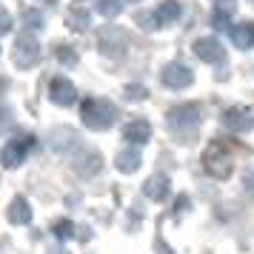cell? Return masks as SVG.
Here are the masks:
<instances>
[{
    "mask_svg": "<svg viewBox=\"0 0 254 254\" xmlns=\"http://www.w3.org/2000/svg\"><path fill=\"white\" fill-rule=\"evenodd\" d=\"M66 26H71L74 32H86V26H89V12H86L83 6H71L69 14H66Z\"/></svg>",
    "mask_w": 254,
    "mask_h": 254,
    "instance_id": "obj_16",
    "label": "cell"
},
{
    "mask_svg": "<svg viewBox=\"0 0 254 254\" xmlns=\"http://www.w3.org/2000/svg\"><path fill=\"white\" fill-rule=\"evenodd\" d=\"M49 254H66V252H63L60 246H52V249H49Z\"/></svg>",
    "mask_w": 254,
    "mask_h": 254,
    "instance_id": "obj_27",
    "label": "cell"
},
{
    "mask_svg": "<svg viewBox=\"0 0 254 254\" xmlns=\"http://www.w3.org/2000/svg\"><path fill=\"white\" fill-rule=\"evenodd\" d=\"M52 234H55L58 240H71V237H74V223H71V220H55V223H52Z\"/></svg>",
    "mask_w": 254,
    "mask_h": 254,
    "instance_id": "obj_17",
    "label": "cell"
},
{
    "mask_svg": "<svg viewBox=\"0 0 254 254\" xmlns=\"http://www.w3.org/2000/svg\"><path fill=\"white\" fill-rule=\"evenodd\" d=\"M37 60H40V43L35 40V35H20L17 43H14V63L29 69Z\"/></svg>",
    "mask_w": 254,
    "mask_h": 254,
    "instance_id": "obj_5",
    "label": "cell"
},
{
    "mask_svg": "<svg viewBox=\"0 0 254 254\" xmlns=\"http://www.w3.org/2000/svg\"><path fill=\"white\" fill-rule=\"evenodd\" d=\"M214 3H220V6H226V3H231V0H214Z\"/></svg>",
    "mask_w": 254,
    "mask_h": 254,
    "instance_id": "obj_28",
    "label": "cell"
},
{
    "mask_svg": "<svg viewBox=\"0 0 254 254\" xmlns=\"http://www.w3.org/2000/svg\"><path fill=\"white\" fill-rule=\"evenodd\" d=\"M80 117H83V126H89L92 131H106V128H112V123L117 120V109H115V103H109V100L86 97L83 106H80Z\"/></svg>",
    "mask_w": 254,
    "mask_h": 254,
    "instance_id": "obj_1",
    "label": "cell"
},
{
    "mask_svg": "<svg viewBox=\"0 0 254 254\" xmlns=\"http://www.w3.org/2000/svg\"><path fill=\"white\" fill-rule=\"evenodd\" d=\"M9 29H12V17H9L6 9H0V35H6Z\"/></svg>",
    "mask_w": 254,
    "mask_h": 254,
    "instance_id": "obj_23",
    "label": "cell"
},
{
    "mask_svg": "<svg viewBox=\"0 0 254 254\" xmlns=\"http://www.w3.org/2000/svg\"><path fill=\"white\" fill-rule=\"evenodd\" d=\"M32 146H35V137H32V134H23V137L9 140V143L3 146V151H0V160H3V166H9V169L20 166V163L26 160V154L32 151Z\"/></svg>",
    "mask_w": 254,
    "mask_h": 254,
    "instance_id": "obj_4",
    "label": "cell"
},
{
    "mask_svg": "<svg viewBox=\"0 0 254 254\" xmlns=\"http://www.w3.org/2000/svg\"><path fill=\"white\" fill-rule=\"evenodd\" d=\"M229 12L231 9H217V12H211V26H214V29H229L231 26Z\"/></svg>",
    "mask_w": 254,
    "mask_h": 254,
    "instance_id": "obj_19",
    "label": "cell"
},
{
    "mask_svg": "<svg viewBox=\"0 0 254 254\" xmlns=\"http://www.w3.org/2000/svg\"><path fill=\"white\" fill-rule=\"evenodd\" d=\"M169 186H172V183H169V177H166V174H154V177H149V180H146L143 191H146V197H149V200L163 203V200L169 197V191H172Z\"/></svg>",
    "mask_w": 254,
    "mask_h": 254,
    "instance_id": "obj_10",
    "label": "cell"
},
{
    "mask_svg": "<svg viewBox=\"0 0 254 254\" xmlns=\"http://www.w3.org/2000/svg\"><path fill=\"white\" fill-rule=\"evenodd\" d=\"M180 3L177 0H163L160 6H157V12H154V17H157V26H166V23H174L177 17H180Z\"/></svg>",
    "mask_w": 254,
    "mask_h": 254,
    "instance_id": "obj_13",
    "label": "cell"
},
{
    "mask_svg": "<svg viewBox=\"0 0 254 254\" xmlns=\"http://www.w3.org/2000/svg\"><path fill=\"white\" fill-rule=\"evenodd\" d=\"M115 166H117V169H120L123 174L137 172V166H140V154H137V151H131V149L120 151V154L115 157Z\"/></svg>",
    "mask_w": 254,
    "mask_h": 254,
    "instance_id": "obj_15",
    "label": "cell"
},
{
    "mask_svg": "<svg viewBox=\"0 0 254 254\" xmlns=\"http://www.w3.org/2000/svg\"><path fill=\"white\" fill-rule=\"evenodd\" d=\"M126 97L128 100H143L146 97V89L143 86H126Z\"/></svg>",
    "mask_w": 254,
    "mask_h": 254,
    "instance_id": "obj_22",
    "label": "cell"
},
{
    "mask_svg": "<svg viewBox=\"0 0 254 254\" xmlns=\"http://www.w3.org/2000/svg\"><path fill=\"white\" fill-rule=\"evenodd\" d=\"M169 126L177 134H194V128L200 126V106L197 103H183V106H174L169 112Z\"/></svg>",
    "mask_w": 254,
    "mask_h": 254,
    "instance_id": "obj_3",
    "label": "cell"
},
{
    "mask_svg": "<svg viewBox=\"0 0 254 254\" xmlns=\"http://www.w3.org/2000/svg\"><path fill=\"white\" fill-rule=\"evenodd\" d=\"M23 23L29 26V29H40V23H43V20H40V12L26 9V12H23Z\"/></svg>",
    "mask_w": 254,
    "mask_h": 254,
    "instance_id": "obj_20",
    "label": "cell"
},
{
    "mask_svg": "<svg viewBox=\"0 0 254 254\" xmlns=\"http://www.w3.org/2000/svg\"><path fill=\"white\" fill-rule=\"evenodd\" d=\"M58 58H60V63H69V66L77 63V55H74L69 46H58Z\"/></svg>",
    "mask_w": 254,
    "mask_h": 254,
    "instance_id": "obj_21",
    "label": "cell"
},
{
    "mask_svg": "<svg viewBox=\"0 0 254 254\" xmlns=\"http://www.w3.org/2000/svg\"><path fill=\"white\" fill-rule=\"evenodd\" d=\"M160 80L166 83L169 89H186V86H191L194 74H191V69H189L186 63H169V66L163 69Z\"/></svg>",
    "mask_w": 254,
    "mask_h": 254,
    "instance_id": "obj_6",
    "label": "cell"
},
{
    "mask_svg": "<svg viewBox=\"0 0 254 254\" xmlns=\"http://www.w3.org/2000/svg\"><path fill=\"white\" fill-rule=\"evenodd\" d=\"M231 40L237 49H252L254 46V23H237L231 26Z\"/></svg>",
    "mask_w": 254,
    "mask_h": 254,
    "instance_id": "obj_12",
    "label": "cell"
},
{
    "mask_svg": "<svg viewBox=\"0 0 254 254\" xmlns=\"http://www.w3.org/2000/svg\"><path fill=\"white\" fill-rule=\"evenodd\" d=\"M123 137L128 140V143H149L151 137V126L146 123V120H131V123H126V128H123Z\"/></svg>",
    "mask_w": 254,
    "mask_h": 254,
    "instance_id": "obj_11",
    "label": "cell"
},
{
    "mask_svg": "<svg viewBox=\"0 0 254 254\" xmlns=\"http://www.w3.org/2000/svg\"><path fill=\"white\" fill-rule=\"evenodd\" d=\"M203 169H206L211 177H217V180H226L231 174V143L223 137H214L208 143V149L203 151Z\"/></svg>",
    "mask_w": 254,
    "mask_h": 254,
    "instance_id": "obj_2",
    "label": "cell"
},
{
    "mask_svg": "<svg viewBox=\"0 0 254 254\" xmlns=\"http://www.w3.org/2000/svg\"><path fill=\"white\" fill-rule=\"evenodd\" d=\"M157 252H160V254H172V252H169V246H163V243H157Z\"/></svg>",
    "mask_w": 254,
    "mask_h": 254,
    "instance_id": "obj_26",
    "label": "cell"
},
{
    "mask_svg": "<svg viewBox=\"0 0 254 254\" xmlns=\"http://www.w3.org/2000/svg\"><path fill=\"white\" fill-rule=\"evenodd\" d=\"M137 23H143V29H154V23H157V17L154 14H137Z\"/></svg>",
    "mask_w": 254,
    "mask_h": 254,
    "instance_id": "obj_24",
    "label": "cell"
},
{
    "mask_svg": "<svg viewBox=\"0 0 254 254\" xmlns=\"http://www.w3.org/2000/svg\"><path fill=\"white\" fill-rule=\"evenodd\" d=\"M223 123L231 128V131H249L252 128V112L243 109V106H234L223 115Z\"/></svg>",
    "mask_w": 254,
    "mask_h": 254,
    "instance_id": "obj_9",
    "label": "cell"
},
{
    "mask_svg": "<svg viewBox=\"0 0 254 254\" xmlns=\"http://www.w3.org/2000/svg\"><path fill=\"white\" fill-rule=\"evenodd\" d=\"M97 12L103 17H117L120 14V3L117 0H97Z\"/></svg>",
    "mask_w": 254,
    "mask_h": 254,
    "instance_id": "obj_18",
    "label": "cell"
},
{
    "mask_svg": "<svg viewBox=\"0 0 254 254\" xmlns=\"http://www.w3.org/2000/svg\"><path fill=\"white\" fill-rule=\"evenodd\" d=\"M194 55L203 60V63H220V60L226 58L220 40H214V37H200V40L194 43Z\"/></svg>",
    "mask_w": 254,
    "mask_h": 254,
    "instance_id": "obj_8",
    "label": "cell"
},
{
    "mask_svg": "<svg viewBox=\"0 0 254 254\" xmlns=\"http://www.w3.org/2000/svg\"><path fill=\"white\" fill-rule=\"evenodd\" d=\"M49 97H52V103H58V106H71L77 100V92H74V86L66 77H55L49 83Z\"/></svg>",
    "mask_w": 254,
    "mask_h": 254,
    "instance_id": "obj_7",
    "label": "cell"
},
{
    "mask_svg": "<svg viewBox=\"0 0 254 254\" xmlns=\"http://www.w3.org/2000/svg\"><path fill=\"white\" fill-rule=\"evenodd\" d=\"M186 208H189V197L180 194L177 200H174V214H180V211H186Z\"/></svg>",
    "mask_w": 254,
    "mask_h": 254,
    "instance_id": "obj_25",
    "label": "cell"
},
{
    "mask_svg": "<svg viewBox=\"0 0 254 254\" xmlns=\"http://www.w3.org/2000/svg\"><path fill=\"white\" fill-rule=\"evenodd\" d=\"M9 220H12L14 226H23V223L32 220V208H29V203H26L23 197H14L12 200V206H9Z\"/></svg>",
    "mask_w": 254,
    "mask_h": 254,
    "instance_id": "obj_14",
    "label": "cell"
}]
</instances>
